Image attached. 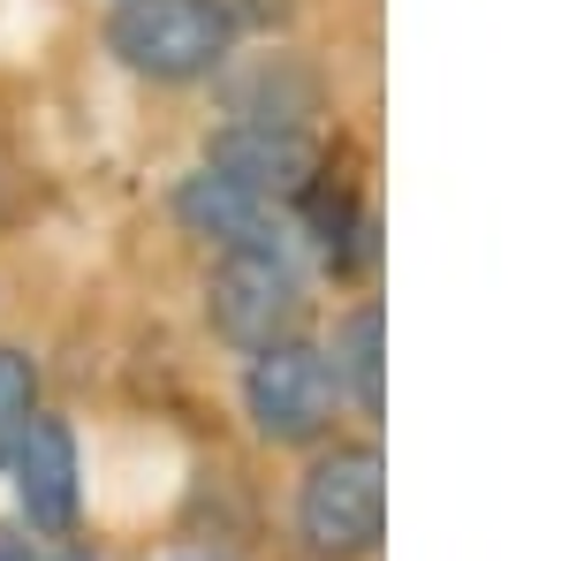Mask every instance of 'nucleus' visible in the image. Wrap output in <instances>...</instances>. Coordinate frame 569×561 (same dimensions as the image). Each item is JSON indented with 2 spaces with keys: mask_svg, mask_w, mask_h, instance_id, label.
I'll return each instance as SVG.
<instances>
[{
  "mask_svg": "<svg viewBox=\"0 0 569 561\" xmlns=\"http://www.w3.org/2000/svg\"><path fill=\"white\" fill-rule=\"evenodd\" d=\"M31 418H39V364H31V349L0 342V471H8V455H16Z\"/></svg>",
  "mask_w": 569,
  "mask_h": 561,
  "instance_id": "obj_9",
  "label": "nucleus"
},
{
  "mask_svg": "<svg viewBox=\"0 0 569 561\" xmlns=\"http://www.w3.org/2000/svg\"><path fill=\"white\" fill-rule=\"evenodd\" d=\"M8 478H16V509L31 523V539H69L77 517H84V471H77V432L69 418L39 410L16 455H8Z\"/></svg>",
  "mask_w": 569,
  "mask_h": 561,
  "instance_id": "obj_6",
  "label": "nucleus"
},
{
  "mask_svg": "<svg viewBox=\"0 0 569 561\" xmlns=\"http://www.w3.org/2000/svg\"><path fill=\"white\" fill-rule=\"evenodd\" d=\"M46 561H99L91 547H61V554H46Z\"/></svg>",
  "mask_w": 569,
  "mask_h": 561,
  "instance_id": "obj_11",
  "label": "nucleus"
},
{
  "mask_svg": "<svg viewBox=\"0 0 569 561\" xmlns=\"http://www.w3.org/2000/svg\"><path fill=\"white\" fill-rule=\"evenodd\" d=\"M380 334H388V319H380V303L365 297V303H350V311H342L335 349H327L335 388H342V402H357V418H380V410H388V380H380Z\"/></svg>",
  "mask_w": 569,
  "mask_h": 561,
  "instance_id": "obj_8",
  "label": "nucleus"
},
{
  "mask_svg": "<svg viewBox=\"0 0 569 561\" xmlns=\"http://www.w3.org/2000/svg\"><path fill=\"white\" fill-rule=\"evenodd\" d=\"M243 39V0H122L107 16V53L144 84H198Z\"/></svg>",
  "mask_w": 569,
  "mask_h": 561,
  "instance_id": "obj_1",
  "label": "nucleus"
},
{
  "mask_svg": "<svg viewBox=\"0 0 569 561\" xmlns=\"http://www.w3.org/2000/svg\"><path fill=\"white\" fill-rule=\"evenodd\" d=\"M206 319L228 349L259 357V349L305 334L311 289L289 251H220L213 273H206Z\"/></svg>",
  "mask_w": 569,
  "mask_h": 561,
  "instance_id": "obj_3",
  "label": "nucleus"
},
{
  "mask_svg": "<svg viewBox=\"0 0 569 561\" xmlns=\"http://www.w3.org/2000/svg\"><path fill=\"white\" fill-rule=\"evenodd\" d=\"M243 418L273 440V448H327L335 418H342V388L319 342H273L243 364Z\"/></svg>",
  "mask_w": 569,
  "mask_h": 561,
  "instance_id": "obj_4",
  "label": "nucleus"
},
{
  "mask_svg": "<svg viewBox=\"0 0 569 561\" xmlns=\"http://www.w3.org/2000/svg\"><path fill=\"white\" fill-rule=\"evenodd\" d=\"M0 561H46L39 539H23V531H0Z\"/></svg>",
  "mask_w": 569,
  "mask_h": 561,
  "instance_id": "obj_10",
  "label": "nucleus"
},
{
  "mask_svg": "<svg viewBox=\"0 0 569 561\" xmlns=\"http://www.w3.org/2000/svg\"><path fill=\"white\" fill-rule=\"evenodd\" d=\"M114 8H122V0H114Z\"/></svg>",
  "mask_w": 569,
  "mask_h": 561,
  "instance_id": "obj_12",
  "label": "nucleus"
},
{
  "mask_svg": "<svg viewBox=\"0 0 569 561\" xmlns=\"http://www.w3.org/2000/svg\"><path fill=\"white\" fill-rule=\"evenodd\" d=\"M176 220L190 236H206L213 251H289V213L213 168H190L176 182Z\"/></svg>",
  "mask_w": 569,
  "mask_h": 561,
  "instance_id": "obj_7",
  "label": "nucleus"
},
{
  "mask_svg": "<svg viewBox=\"0 0 569 561\" xmlns=\"http://www.w3.org/2000/svg\"><path fill=\"white\" fill-rule=\"evenodd\" d=\"M388 531V463L380 440H327L297 478V539L327 561H357Z\"/></svg>",
  "mask_w": 569,
  "mask_h": 561,
  "instance_id": "obj_2",
  "label": "nucleus"
},
{
  "mask_svg": "<svg viewBox=\"0 0 569 561\" xmlns=\"http://www.w3.org/2000/svg\"><path fill=\"white\" fill-rule=\"evenodd\" d=\"M206 168L228 174V182H243L251 198H266V206L289 213V206L305 198L311 168H319V137H311L305 122H259V114H236L228 130H213Z\"/></svg>",
  "mask_w": 569,
  "mask_h": 561,
  "instance_id": "obj_5",
  "label": "nucleus"
}]
</instances>
